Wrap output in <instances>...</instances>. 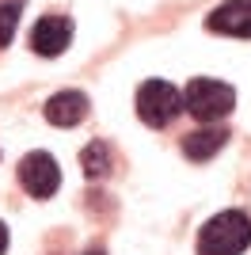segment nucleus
<instances>
[{
    "instance_id": "20e7f679",
    "label": "nucleus",
    "mask_w": 251,
    "mask_h": 255,
    "mask_svg": "<svg viewBox=\"0 0 251 255\" xmlns=\"http://www.w3.org/2000/svg\"><path fill=\"white\" fill-rule=\"evenodd\" d=\"M19 183L27 187V194L34 198H50L57 187H61V168H57V160L50 152H27L19 160Z\"/></svg>"
},
{
    "instance_id": "423d86ee",
    "label": "nucleus",
    "mask_w": 251,
    "mask_h": 255,
    "mask_svg": "<svg viewBox=\"0 0 251 255\" xmlns=\"http://www.w3.org/2000/svg\"><path fill=\"white\" fill-rule=\"evenodd\" d=\"M206 31L229 34V38H251V0H225L221 8L206 15Z\"/></svg>"
},
{
    "instance_id": "1a4fd4ad",
    "label": "nucleus",
    "mask_w": 251,
    "mask_h": 255,
    "mask_svg": "<svg viewBox=\"0 0 251 255\" xmlns=\"http://www.w3.org/2000/svg\"><path fill=\"white\" fill-rule=\"evenodd\" d=\"M80 164H84V175H88V179H107L111 168H115V152H111L107 141H92V145L80 152Z\"/></svg>"
},
{
    "instance_id": "9d476101",
    "label": "nucleus",
    "mask_w": 251,
    "mask_h": 255,
    "mask_svg": "<svg viewBox=\"0 0 251 255\" xmlns=\"http://www.w3.org/2000/svg\"><path fill=\"white\" fill-rule=\"evenodd\" d=\"M19 15H23L19 4H0V50L11 42V34L19 27Z\"/></svg>"
},
{
    "instance_id": "39448f33",
    "label": "nucleus",
    "mask_w": 251,
    "mask_h": 255,
    "mask_svg": "<svg viewBox=\"0 0 251 255\" xmlns=\"http://www.w3.org/2000/svg\"><path fill=\"white\" fill-rule=\"evenodd\" d=\"M73 42V19L69 15H42L31 31V50L38 57H57Z\"/></svg>"
},
{
    "instance_id": "7ed1b4c3",
    "label": "nucleus",
    "mask_w": 251,
    "mask_h": 255,
    "mask_svg": "<svg viewBox=\"0 0 251 255\" xmlns=\"http://www.w3.org/2000/svg\"><path fill=\"white\" fill-rule=\"evenodd\" d=\"M179 111H183V96H179L175 84H167V80H145V84L137 88V118L145 126L160 129Z\"/></svg>"
},
{
    "instance_id": "f8f14e48",
    "label": "nucleus",
    "mask_w": 251,
    "mask_h": 255,
    "mask_svg": "<svg viewBox=\"0 0 251 255\" xmlns=\"http://www.w3.org/2000/svg\"><path fill=\"white\" fill-rule=\"evenodd\" d=\"M88 255H103V252H99V248H95V252H88Z\"/></svg>"
},
{
    "instance_id": "9b49d317",
    "label": "nucleus",
    "mask_w": 251,
    "mask_h": 255,
    "mask_svg": "<svg viewBox=\"0 0 251 255\" xmlns=\"http://www.w3.org/2000/svg\"><path fill=\"white\" fill-rule=\"evenodd\" d=\"M8 252V229H4V221H0V255Z\"/></svg>"
},
{
    "instance_id": "0eeeda50",
    "label": "nucleus",
    "mask_w": 251,
    "mask_h": 255,
    "mask_svg": "<svg viewBox=\"0 0 251 255\" xmlns=\"http://www.w3.org/2000/svg\"><path fill=\"white\" fill-rule=\"evenodd\" d=\"M88 118V96L84 92H76V88H69V92H57V96L46 99V122L50 126H76V122H84Z\"/></svg>"
},
{
    "instance_id": "f257e3e1",
    "label": "nucleus",
    "mask_w": 251,
    "mask_h": 255,
    "mask_svg": "<svg viewBox=\"0 0 251 255\" xmlns=\"http://www.w3.org/2000/svg\"><path fill=\"white\" fill-rule=\"evenodd\" d=\"M251 244V217L244 210H221L198 233V255H240Z\"/></svg>"
},
{
    "instance_id": "6e6552de",
    "label": "nucleus",
    "mask_w": 251,
    "mask_h": 255,
    "mask_svg": "<svg viewBox=\"0 0 251 255\" xmlns=\"http://www.w3.org/2000/svg\"><path fill=\"white\" fill-rule=\"evenodd\" d=\"M225 141H229V129L221 126H209V129H194L190 137H183V152H187V160H209L217 156L221 149H225Z\"/></svg>"
},
{
    "instance_id": "f03ea898",
    "label": "nucleus",
    "mask_w": 251,
    "mask_h": 255,
    "mask_svg": "<svg viewBox=\"0 0 251 255\" xmlns=\"http://www.w3.org/2000/svg\"><path fill=\"white\" fill-rule=\"evenodd\" d=\"M183 107H187L198 122H217V118H225L232 107H236V92H232V84H225V80L198 76V80H190L187 92H183Z\"/></svg>"
}]
</instances>
